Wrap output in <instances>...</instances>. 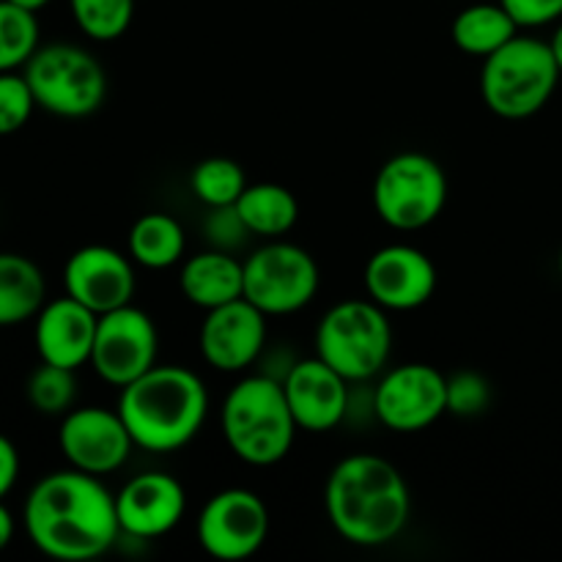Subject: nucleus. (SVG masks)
Listing matches in <instances>:
<instances>
[{
    "instance_id": "23",
    "label": "nucleus",
    "mask_w": 562,
    "mask_h": 562,
    "mask_svg": "<svg viewBox=\"0 0 562 562\" xmlns=\"http://www.w3.org/2000/svg\"><path fill=\"white\" fill-rule=\"evenodd\" d=\"M519 31L521 27L516 25L514 16L497 0V3L467 5L464 11H459L453 27H450V36H453V44L461 53L475 55V58H488L503 44L519 36Z\"/></svg>"
},
{
    "instance_id": "13",
    "label": "nucleus",
    "mask_w": 562,
    "mask_h": 562,
    "mask_svg": "<svg viewBox=\"0 0 562 562\" xmlns=\"http://www.w3.org/2000/svg\"><path fill=\"white\" fill-rule=\"evenodd\" d=\"M58 448L69 467L88 475H113L130 461L135 442L119 409L80 406L69 409L58 428Z\"/></svg>"
},
{
    "instance_id": "7",
    "label": "nucleus",
    "mask_w": 562,
    "mask_h": 562,
    "mask_svg": "<svg viewBox=\"0 0 562 562\" xmlns=\"http://www.w3.org/2000/svg\"><path fill=\"white\" fill-rule=\"evenodd\" d=\"M22 75L38 108L58 119H86L108 99V71L77 44H44Z\"/></svg>"
},
{
    "instance_id": "11",
    "label": "nucleus",
    "mask_w": 562,
    "mask_h": 562,
    "mask_svg": "<svg viewBox=\"0 0 562 562\" xmlns=\"http://www.w3.org/2000/svg\"><path fill=\"white\" fill-rule=\"evenodd\" d=\"M269 538V508L250 488H225L198 514V543L212 560L245 562Z\"/></svg>"
},
{
    "instance_id": "35",
    "label": "nucleus",
    "mask_w": 562,
    "mask_h": 562,
    "mask_svg": "<svg viewBox=\"0 0 562 562\" xmlns=\"http://www.w3.org/2000/svg\"><path fill=\"white\" fill-rule=\"evenodd\" d=\"M549 47H552L554 60H558V66H560V71H562V22L558 25V31H554V36L549 38Z\"/></svg>"
},
{
    "instance_id": "19",
    "label": "nucleus",
    "mask_w": 562,
    "mask_h": 562,
    "mask_svg": "<svg viewBox=\"0 0 562 562\" xmlns=\"http://www.w3.org/2000/svg\"><path fill=\"white\" fill-rule=\"evenodd\" d=\"M33 322H36L33 340H36L42 362L69 368V371L91 362L99 316L86 305L71 300L69 294L58 296V300L44 302Z\"/></svg>"
},
{
    "instance_id": "16",
    "label": "nucleus",
    "mask_w": 562,
    "mask_h": 562,
    "mask_svg": "<svg viewBox=\"0 0 562 562\" xmlns=\"http://www.w3.org/2000/svg\"><path fill=\"white\" fill-rule=\"evenodd\" d=\"M64 289L71 300L104 316L115 307L132 305L137 289L135 261L115 247L86 245L66 261Z\"/></svg>"
},
{
    "instance_id": "31",
    "label": "nucleus",
    "mask_w": 562,
    "mask_h": 562,
    "mask_svg": "<svg viewBox=\"0 0 562 562\" xmlns=\"http://www.w3.org/2000/svg\"><path fill=\"white\" fill-rule=\"evenodd\" d=\"M250 231H247L245 220L239 217L236 206H220L209 209L206 217V239L209 245L217 247V250L236 252L247 239H250Z\"/></svg>"
},
{
    "instance_id": "6",
    "label": "nucleus",
    "mask_w": 562,
    "mask_h": 562,
    "mask_svg": "<svg viewBox=\"0 0 562 562\" xmlns=\"http://www.w3.org/2000/svg\"><path fill=\"white\" fill-rule=\"evenodd\" d=\"M393 324L373 300H346L329 307L316 327V357L346 382L366 384L387 371Z\"/></svg>"
},
{
    "instance_id": "15",
    "label": "nucleus",
    "mask_w": 562,
    "mask_h": 562,
    "mask_svg": "<svg viewBox=\"0 0 562 562\" xmlns=\"http://www.w3.org/2000/svg\"><path fill=\"white\" fill-rule=\"evenodd\" d=\"M439 283L431 258L412 245H387L366 263L368 300L393 313H409L426 305Z\"/></svg>"
},
{
    "instance_id": "21",
    "label": "nucleus",
    "mask_w": 562,
    "mask_h": 562,
    "mask_svg": "<svg viewBox=\"0 0 562 562\" xmlns=\"http://www.w3.org/2000/svg\"><path fill=\"white\" fill-rule=\"evenodd\" d=\"M47 302L44 272L20 252H0V327H16L38 316Z\"/></svg>"
},
{
    "instance_id": "8",
    "label": "nucleus",
    "mask_w": 562,
    "mask_h": 562,
    "mask_svg": "<svg viewBox=\"0 0 562 562\" xmlns=\"http://www.w3.org/2000/svg\"><path fill=\"white\" fill-rule=\"evenodd\" d=\"M371 195L384 225L420 231L442 214L448 203V176L428 154L401 151L379 168Z\"/></svg>"
},
{
    "instance_id": "27",
    "label": "nucleus",
    "mask_w": 562,
    "mask_h": 562,
    "mask_svg": "<svg viewBox=\"0 0 562 562\" xmlns=\"http://www.w3.org/2000/svg\"><path fill=\"white\" fill-rule=\"evenodd\" d=\"M77 27L93 42H115L135 20V0H69Z\"/></svg>"
},
{
    "instance_id": "24",
    "label": "nucleus",
    "mask_w": 562,
    "mask_h": 562,
    "mask_svg": "<svg viewBox=\"0 0 562 562\" xmlns=\"http://www.w3.org/2000/svg\"><path fill=\"white\" fill-rule=\"evenodd\" d=\"M130 258L146 269H170L184 258L187 234L173 214L148 212L130 231Z\"/></svg>"
},
{
    "instance_id": "22",
    "label": "nucleus",
    "mask_w": 562,
    "mask_h": 562,
    "mask_svg": "<svg viewBox=\"0 0 562 562\" xmlns=\"http://www.w3.org/2000/svg\"><path fill=\"white\" fill-rule=\"evenodd\" d=\"M234 206L245 220L247 231L261 239H280L300 220V203H296L294 192L274 181L247 184Z\"/></svg>"
},
{
    "instance_id": "32",
    "label": "nucleus",
    "mask_w": 562,
    "mask_h": 562,
    "mask_svg": "<svg viewBox=\"0 0 562 562\" xmlns=\"http://www.w3.org/2000/svg\"><path fill=\"white\" fill-rule=\"evenodd\" d=\"M519 27H543L562 20V0H499Z\"/></svg>"
},
{
    "instance_id": "29",
    "label": "nucleus",
    "mask_w": 562,
    "mask_h": 562,
    "mask_svg": "<svg viewBox=\"0 0 562 562\" xmlns=\"http://www.w3.org/2000/svg\"><path fill=\"white\" fill-rule=\"evenodd\" d=\"M36 108L38 104L33 99L25 75L0 71V137L20 132L31 121Z\"/></svg>"
},
{
    "instance_id": "1",
    "label": "nucleus",
    "mask_w": 562,
    "mask_h": 562,
    "mask_svg": "<svg viewBox=\"0 0 562 562\" xmlns=\"http://www.w3.org/2000/svg\"><path fill=\"white\" fill-rule=\"evenodd\" d=\"M22 525L38 552L60 562L102 558L121 536L115 494L75 467L49 472L31 488Z\"/></svg>"
},
{
    "instance_id": "12",
    "label": "nucleus",
    "mask_w": 562,
    "mask_h": 562,
    "mask_svg": "<svg viewBox=\"0 0 562 562\" xmlns=\"http://www.w3.org/2000/svg\"><path fill=\"white\" fill-rule=\"evenodd\" d=\"M159 333L154 318L135 305L115 307L99 316L91 362L102 382L126 387L157 366Z\"/></svg>"
},
{
    "instance_id": "14",
    "label": "nucleus",
    "mask_w": 562,
    "mask_h": 562,
    "mask_svg": "<svg viewBox=\"0 0 562 562\" xmlns=\"http://www.w3.org/2000/svg\"><path fill=\"white\" fill-rule=\"evenodd\" d=\"M267 313L245 296L206 311L201 324V357L220 373H241L256 366L267 346Z\"/></svg>"
},
{
    "instance_id": "25",
    "label": "nucleus",
    "mask_w": 562,
    "mask_h": 562,
    "mask_svg": "<svg viewBox=\"0 0 562 562\" xmlns=\"http://www.w3.org/2000/svg\"><path fill=\"white\" fill-rule=\"evenodd\" d=\"M247 187V176L236 159L209 157L192 168L190 190L206 209L234 206Z\"/></svg>"
},
{
    "instance_id": "34",
    "label": "nucleus",
    "mask_w": 562,
    "mask_h": 562,
    "mask_svg": "<svg viewBox=\"0 0 562 562\" xmlns=\"http://www.w3.org/2000/svg\"><path fill=\"white\" fill-rule=\"evenodd\" d=\"M14 532H16L14 516H11V510L5 508L3 499H0V552L14 541Z\"/></svg>"
},
{
    "instance_id": "10",
    "label": "nucleus",
    "mask_w": 562,
    "mask_h": 562,
    "mask_svg": "<svg viewBox=\"0 0 562 562\" xmlns=\"http://www.w3.org/2000/svg\"><path fill=\"white\" fill-rule=\"evenodd\" d=\"M373 417L387 431L417 434L448 415V376L428 362H404L371 390Z\"/></svg>"
},
{
    "instance_id": "20",
    "label": "nucleus",
    "mask_w": 562,
    "mask_h": 562,
    "mask_svg": "<svg viewBox=\"0 0 562 562\" xmlns=\"http://www.w3.org/2000/svg\"><path fill=\"white\" fill-rule=\"evenodd\" d=\"M179 289L184 300L201 311L228 305L245 296V261L217 247L198 252L181 267Z\"/></svg>"
},
{
    "instance_id": "36",
    "label": "nucleus",
    "mask_w": 562,
    "mask_h": 562,
    "mask_svg": "<svg viewBox=\"0 0 562 562\" xmlns=\"http://www.w3.org/2000/svg\"><path fill=\"white\" fill-rule=\"evenodd\" d=\"M11 3L22 5V9H27V11H33V14H36V11H42L44 5L49 3V0H11Z\"/></svg>"
},
{
    "instance_id": "37",
    "label": "nucleus",
    "mask_w": 562,
    "mask_h": 562,
    "mask_svg": "<svg viewBox=\"0 0 562 562\" xmlns=\"http://www.w3.org/2000/svg\"><path fill=\"white\" fill-rule=\"evenodd\" d=\"M560 274H562V250H560Z\"/></svg>"
},
{
    "instance_id": "26",
    "label": "nucleus",
    "mask_w": 562,
    "mask_h": 562,
    "mask_svg": "<svg viewBox=\"0 0 562 562\" xmlns=\"http://www.w3.org/2000/svg\"><path fill=\"white\" fill-rule=\"evenodd\" d=\"M38 49V20L33 11L0 0V71L25 69Z\"/></svg>"
},
{
    "instance_id": "9",
    "label": "nucleus",
    "mask_w": 562,
    "mask_h": 562,
    "mask_svg": "<svg viewBox=\"0 0 562 562\" xmlns=\"http://www.w3.org/2000/svg\"><path fill=\"white\" fill-rule=\"evenodd\" d=\"M318 263L305 247L267 239L245 258V300L267 316H291L318 294Z\"/></svg>"
},
{
    "instance_id": "30",
    "label": "nucleus",
    "mask_w": 562,
    "mask_h": 562,
    "mask_svg": "<svg viewBox=\"0 0 562 562\" xmlns=\"http://www.w3.org/2000/svg\"><path fill=\"white\" fill-rule=\"evenodd\" d=\"M492 406V384L477 371L448 376V415L481 417Z\"/></svg>"
},
{
    "instance_id": "33",
    "label": "nucleus",
    "mask_w": 562,
    "mask_h": 562,
    "mask_svg": "<svg viewBox=\"0 0 562 562\" xmlns=\"http://www.w3.org/2000/svg\"><path fill=\"white\" fill-rule=\"evenodd\" d=\"M16 477H20V453L14 442L0 434V499L9 497L11 488L16 486Z\"/></svg>"
},
{
    "instance_id": "2",
    "label": "nucleus",
    "mask_w": 562,
    "mask_h": 562,
    "mask_svg": "<svg viewBox=\"0 0 562 562\" xmlns=\"http://www.w3.org/2000/svg\"><path fill=\"white\" fill-rule=\"evenodd\" d=\"M324 508L333 530L351 547L376 549L404 532L412 516L406 477L393 461L373 453L346 456L324 486Z\"/></svg>"
},
{
    "instance_id": "18",
    "label": "nucleus",
    "mask_w": 562,
    "mask_h": 562,
    "mask_svg": "<svg viewBox=\"0 0 562 562\" xmlns=\"http://www.w3.org/2000/svg\"><path fill=\"white\" fill-rule=\"evenodd\" d=\"M121 536L154 541L181 525L187 514V492L168 472H140L115 494Z\"/></svg>"
},
{
    "instance_id": "17",
    "label": "nucleus",
    "mask_w": 562,
    "mask_h": 562,
    "mask_svg": "<svg viewBox=\"0 0 562 562\" xmlns=\"http://www.w3.org/2000/svg\"><path fill=\"white\" fill-rule=\"evenodd\" d=\"M280 382L300 431L327 434L349 417L351 382L322 357L291 362Z\"/></svg>"
},
{
    "instance_id": "5",
    "label": "nucleus",
    "mask_w": 562,
    "mask_h": 562,
    "mask_svg": "<svg viewBox=\"0 0 562 562\" xmlns=\"http://www.w3.org/2000/svg\"><path fill=\"white\" fill-rule=\"evenodd\" d=\"M562 71L549 42L536 36H514L483 58L481 97L494 115L521 121L543 110L558 91Z\"/></svg>"
},
{
    "instance_id": "3",
    "label": "nucleus",
    "mask_w": 562,
    "mask_h": 562,
    "mask_svg": "<svg viewBox=\"0 0 562 562\" xmlns=\"http://www.w3.org/2000/svg\"><path fill=\"white\" fill-rule=\"evenodd\" d=\"M119 415L135 448L146 453H176L201 434L209 415V390L184 366H154L121 387Z\"/></svg>"
},
{
    "instance_id": "4",
    "label": "nucleus",
    "mask_w": 562,
    "mask_h": 562,
    "mask_svg": "<svg viewBox=\"0 0 562 562\" xmlns=\"http://www.w3.org/2000/svg\"><path fill=\"white\" fill-rule=\"evenodd\" d=\"M225 445L250 467H274L291 453L300 426L285 401L283 382L269 373L245 376L228 390L220 412Z\"/></svg>"
},
{
    "instance_id": "28",
    "label": "nucleus",
    "mask_w": 562,
    "mask_h": 562,
    "mask_svg": "<svg viewBox=\"0 0 562 562\" xmlns=\"http://www.w3.org/2000/svg\"><path fill=\"white\" fill-rule=\"evenodd\" d=\"M27 401L36 412L42 415H60L75 406L77 398V379L75 371L60 366H49V362H42L36 371L27 376Z\"/></svg>"
}]
</instances>
